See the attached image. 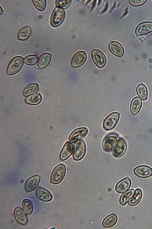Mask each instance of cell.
<instances>
[{
  "instance_id": "6da1fadb",
  "label": "cell",
  "mask_w": 152,
  "mask_h": 229,
  "mask_svg": "<svg viewBox=\"0 0 152 229\" xmlns=\"http://www.w3.org/2000/svg\"><path fill=\"white\" fill-rule=\"evenodd\" d=\"M66 171V167L64 164L61 163L57 165L52 172L50 182L54 185L60 183L64 178Z\"/></svg>"
},
{
  "instance_id": "7a4b0ae2",
  "label": "cell",
  "mask_w": 152,
  "mask_h": 229,
  "mask_svg": "<svg viewBox=\"0 0 152 229\" xmlns=\"http://www.w3.org/2000/svg\"><path fill=\"white\" fill-rule=\"evenodd\" d=\"M23 57L16 56L13 58L9 63L6 70L8 75H12L18 73L22 69L23 65Z\"/></svg>"
},
{
  "instance_id": "3957f363",
  "label": "cell",
  "mask_w": 152,
  "mask_h": 229,
  "mask_svg": "<svg viewBox=\"0 0 152 229\" xmlns=\"http://www.w3.org/2000/svg\"><path fill=\"white\" fill-rule=\"evenodd\" d=\"M65 16L64 9L56 7L51 13L50 18V24L53 27L60 26L64 21Z\"/></svg>"
},
{
  "instance_id": "277c9868",
  "label": "cell",
  "mask_w": 152,
  "mask_h": 229,
  "mask_svg": "<svg viewBox=\"0 0 152 229\" xmlns=\"http://www.w3.org/2000/svg\"><path fill=\"white\" fill-rule=\"evenodd\" d=\"M86 151V146L85 142L82 140L76 141L74 145L73 159L76 161L81 160L85 156Z\"/></svg>"
},
{
  "instance_id": "5b68a950",
  "label": "cell",
  "mask_w": 152,
  "mask_h": 229,
  "mask_svg": "<svg viewBox=\"0 0 152 229\" xmlns=\"http://www.w3.org/2000/svg\"><path fill=\"white\" fill-rule=\"evenodd\" d=\"M120 113L114 112L109 114L104 119L103 123L104 129L108 131L114 128L120 118Z\"/></svg>"
},
{
  "instance_id": "8992f818",
  "label": "cell",
  "mask_w": 152,
  "mask_h": 229,
  "mask_svg": "<svg viewBox=\"0 0 152 229\" xmlns=\"http://www.w3.org/2000/svg\"><path fill=\"white\" fill-rule=\"evenodd\" d=\"M91 56L93 62L97 67L102 68L105 66L106 62V57L101 51L94 49L91 52Z\"/></svg>"
},
{
  "instance_id": "52a82bcc",
  "label": "cell",
  "mask_w": 152,
  "mask_h": 229,
  "mask_svg": "<svg viewBox=\"0 0 152 229\" xmlns=\"http://www.w3.org/2000/svg\"><path fill=\"white\" fill-rule=\"evenodd\" d=\"M118 135L114 133H110L104 139L102 142V147L106 152L112 150L118 140Z\"/></svg>"
},
{
  "instance_id": "ba28073f",
  "label": "cell",
  "mask_w": 152,
  "mask_h": 229,
  "mask_svg": "<svg viewBox=\"0 0 152 229\" xmlns=\"http://www.w3.org/2000/svg\"><path fill=\"white\" fill-rule=\"evenodd\" d=\"M87 58L86 53L84 51H80L75 53L71 61V65L73 68H78L82 66L85 62Z\"/></svg>"
},
{
  "instance_id": "9c48e42d",
  "label": "cell",
  "mask_w": 152,
  "mask_h": 229,
  "mask_svg": "<svg viewBox=\"0 0 152 229\" xmlns=\"http://www.w3.org/2000/svg\"><path fill=\"white\" fill-rule=\"evenodd\" d=\"M152 32V21H146L139 24L135 30L136 36L148 34Z\"/></svg>"
},
{
  "instance_id": "30bf717a",
  "label": "cell",
  "mask_w": 152,
  "mask_h": 229,
  "mask_svg": "<svg viewBox=\"0 0 152 229\" xmlns=\"http://www.w3.org/2000/svg\"><path fill=\"white\" fill-rule=\"evenodd\" d=\"M135 175L138 177L147 178L152 176V168L146 165H140L133 170Z\"/></svg>"
},
{
  "instance_id": "8fae6325",
  "label": "cell",
  "mask_w": 152,
  "mask_h": 229,
  "mask_svg": "<svg viewBox=\"0 0 152 229\" xmlns=\"http://www.w3.org/2000/svg\"><path fill=\"white\" fill-rule=\"evenodd\" d=\"M126 148V144L124 140L121 138H119L112 150L113 156L116 158L121 157L125 153Z\"/></svg>"
},
{
  "instance_id": "7c38bea8",
  "label": "cell",
  "mask_w": 152,
  "mask_h": 229,
  "mask_svg": "<svg viewBox=\"0 0 152 229\" xmlns=\"http://www.w3.org/2000/svg\"><path fill=\"white\" fill-rule=\"evenodd\" d=\"M88 130L86 127L78 128L74 130L69 136V140L74 142L84 138L87 134Z\"/></svg>"
},
{
  "instance_id": "4fadbf2b",
  "label": "cell",
  "mask_w": 152,
  "mask_h": 229,
  "mask_svg": "<svg viewBox=\"0 0 152 229\" xmlns=\"http://www.w3.org/2000/svg\"><path fill=\"white\" fill-rule=\"evenodd\" d=\"M13 216L16 221L20 224L25 225L28 222L27 214L23 209L19 207H17L14 209Z\"/></svg>"
},
{
  "instance_id": "5bb4252c",
  "label": "cell",
  "mask_w": 152,
  "mask_h": 229,
  "mask_svg": "<svg viewBox=\"0 0 152 229\" xmlns=\"http://www.w3.org/2000/svg\"><path fill=\"white\" fill-rule=\"evenodd\" d=\"M40 180V177L38 175H35L29 178L25 183L24 188L25 191L29 192L34 190L39 185Z\"/></svg>"
},
{
  "instance_id": "9a60e30c",
  "label": "cell",
  "mask_w": 152,
  "mask_h": 229,
  "mask_svg": "<svg viewBox=\"0 0 152 229\" xmlns=\"http://www.w3.org/2000/svg\"><path fill=\"white\" fill-rule=\"evenodd\" d=\"M35 194L39 199L43 202H49L53 198L52 195L50 192L43 187H38L36 190Z\"/></svg>"
},
{
  "instance_id": "2e32d148",
  "label": "cell",
  "mask_w": 152,
  "mask_h": 229,
  "mask_svg": "<svg viewBox=\"0 0 152 229\" xmlns=\"http://www.w3.org/2000/svg\"><path fill=\"white\" fill-rule=\"evenodd\" d=\"M108 48L110 52L117 56L121 57L124 55V48L122 45L118 42L111 41L109 44Z\"/></svg>"
},
{
  "instance_id": "e0dca14e",
  "label": "cell",
  "mask_w": 152,
  "mask_h": 229,
  "mask_svg": "<svg viewBox=\"0 0 152 229\" xmlns=\"http://www.w3.org/2000/svg\"><path fill=\"white\" fill-rule=\"evenodd\" d=\"M131 180L128 177H125L119 181L115 186V190L119 193H123L130 187L131 185Z\"/></svg>"
},
{
  "instance_id": "ac0fdd59",
  "label": "cell",
  "mask_w": 152,
  "mask_h": 229,
  "mask_svg": "<svg viewBox=\"0 0 152 229\" xmlns=\"http://www.w3.org/2000/svg\"><path fill=\"white\" fill-rule=\"evenodd\" d=\"M73 145L67 141L64 145L59 154V158L62 161L67 159L72 154L73 151Z\"/></svg>"
},
{
  "instance_id": "d6986e66",
  "label": "cell",
  "mask_w": 152,
  "mask_h": 229,
  "mask_svg": "<svg viewBox=\"0 0 152 229\" xmlns=\"http://www.w3.org/2000/svg\"><path fill=\"white\" fill-rule=\"evenodd\" d=\"M142 104V101L140 97L136 96L133 98L130 105V110L131 114L134 115L137 114L141 110Z\"/></svg>"
},
{
  "instance_id": "ffe728a7",
  "label": "cell",
  "mask_w": 152,
  "mask_h": 229,
  "mask_svg": "<svg viewBox=\"0 0 152 229\" xmlns=\"http://www.w3.org/2000/svg\"><path fill=\"white\" fill-rule=\"evenodd\" d=\"M52 59V55L48 53H45L42 54L39 58L38 66L40 69L47 67L50 64Z\"/></svg>"
},
{
  "instance_id": "44dd1931",
  "label": "cell",
  "mask_w": 152,
  "mask_h": 229,
  "mask_svg": "<svg viewBox=\"0 0 152 229\" xmlns=\"http://www.w3.org/2000/svg\"><path fill=\"white\" fill-rule=\"evenodd\" d=\"M117 220V215L114 213H112L108 216L103 220L102 225L104 227L110 228L115 225Z\"/></svg>"
},
{
  "instance_id": "7402d4cb",
  "label": "cell",
  "mask_w": 152,
  "mask_h": 229,
  "mask_svg": "<svg viewBox=\"0 0 152 229\" xmlns=\"http://www.w3.org/2000/svg\"><path fill=\"white\" fill-rule=\"evenodd\" d=\"M39 89V85L36 83H32L28 85L22 92V95L25 97L35 93Z\"/></svg>"
},
{
  "instance_id": "603a6c76",
  "label": "cell",
  "mask_w": 152,
  "mask_h": 229,
  "mask_svg": "<svg viewBox=\"0 0 152 229\" xmlns=\"http://www.w3.org/2000/svg\"><path fill=\"white\" fill-rule=\"evenodd\" d=\"M42 100L41 95L39 93H35L30 95L25 99L27 104L31 105H36L39 104Z\"/></svg>"
},
{
  "instance_id": "cb8c5ba5",
  "label": "cell",
  "mask_w": 152,
  "mask_h": 229,
  "mask_svg": "<svg viewBox=\"0 0 152 229\" xmlns=\"http://www.w3.org/2000/svg\"><path fill=\"white\" fill-rule=\"evenodd\" d=\"M135 192L134 189H131L122 194L119 199V203L120 205L123 206L125 205L133 197Z\"/></svg>"
},
{
  "instance_id": "d4e9b609",
  "label": "cell",
  "mask_w": 152,
  "mask_h": 229,
  "mask_svg": "<svg viewBox=\"0 0 152 229\" xmlns=\"http://www.w3.org/2000/svg\"><path fill=\"white\" fill-rule=\"evenodd\" d=\"M137 95L143 101L146 100L148 97V92L146 85L143 83L138 84L136 88Z\"/></svg>"
},
{
  "instance_id": "484cf974",
  "label": "cell",
  "mask_w": 152,
  "mask_h": 229,
  "mask_svg": "<svg viewBox=\"0 0 152 229\" xmlns=\"http://www.w3.org/2000/svg\"><path fill=\"white\" fill-rule=\"evenodd\" d=\"M31 33V28L28 26H25L19 31L17 34V38L21 41L25 40L29 37Z\"/></svg>"
},
{
  "instance_id": "4316f807",
  "label": "cell",
  "mask_w": 152,
  "mask_h": 229,
  "mask_svg": "<svg viewBox=\"0 0 152 229\" xmlns=\"http://www.w3.org/2000/svg\"><path fill=\"white\" fill-rule=\"evenodd\" d=\"M142 197V190L140 188L136 189L133 196L128 202V205L131 206L136 205L140 202Z\"/></svg>"
},
{
  "instance_id": "83f0119b",
  "label": "cell",
  "mask_w": 152,
  "mask_h": 229,
  "mask_svg": "<svg viewBox=\"0 0 152 229\" xmlns=\"http://www.w3.org/2000/svg\"><path fill=\"white\" fill-rule=\"evenodd\" d=\"M22 208L26 214L30 215L33 211V205L32 202L28 199H23L22 202Z\"/></svg>"
},
{
  "instance_id": "f1b7e54d",
  "label": "cell",
  "mask_w": 152,
  "mask_h": 229,
  "mask_svg": "<svg viewBox=\"0 0 152 229\" xmlns=\"http://www.w3.org/2000/svg\"><path fill=\"white\" fill-rule=\"evenodd\" d=\"M38 56L36 55H30L25 56L23 60L26 65L32 66L35 64L38 60Z\"/></svg>"
},
{
  "instance_id": "f546056e",
  "label": "cell",
  "mask_w": 152,
  "mask_h": 229,
  "mask_svg": "<svg viewBox=\"0 0 152 229\" xmlns=\"http://www.w3.org/2000/svg\"><path fill=\"white\" fill-rule=\"evenodd\" d=\"M32 1L34 6L38 10L43 11L45 9L47 5L46 0H33Z\"/></svg>"
},
{
  "instance_id": "4dcf8cb0",
  "label": "cell",
  "mask_w": 152,
  "mask_h": 229,
  "mask_svg": "<svg viewBox=\"0 0 152 229\" xmlns=\"http://www.w3.org/2000/svg\"><path fill=\"white\" fill-rule=\"evenodd\" d=\"M71 2V0H56L55 4L57 7L66 9L70 5Z\"/></svg>"
},
{
  "instance_id": "1f68e13d",
  "label": "cell",
  "mask_w": 152,
  "mask_h": 229,
  "mask_svg": "<svg viewBox=\"0 0 152 229\" xmlns=\"http://www.w3.org/2000/svg\"><path fill=\"white\" fill-rule=\"evenodd\" d=\"M147 1V0H130L129 1V2L131 5L137 7L144 5Z\"/></svg>"
},
{
  "instance_id": "d6a6232c",
  "label": "cell",
  "mask_w": 152,
  "mask_h": 229,
  "mask_svg": "<svg viewBox=\"0 0 152 229\" xmlns=\"http://www.w3.org/2000/svg\"><path fill=\"white\" fill-rule=\"evenodd\" d=\"M3 10L1 6L0 7V15H2L3 13Z\"/></svg>"
}]
</instances>
